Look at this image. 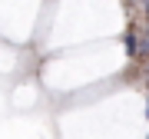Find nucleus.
<instances>
[{
  "instance_id": "1",
  "label": "nucleus",
  "mask_w": 149,
  "mask_h": 139,
  "mask_svg": "<svg viewBox=\"0 0 149 139\" xmlns=\"http://www.w3.org/2000/svg\"><path fill=\"white\" fill-rule=\"evenodd\" d=\"M123 43H126V53H129V56H139V37H136V30H129Z\"/></svg>"
},
{
  "instance_id": "4",
  "label": "nucleus",
  "mask_w": 149,
  "mask_h": 139,
  "mask_svg": "<svg viewBox=\"0 0 149 139\" xmlns=\"http://www.w3.org/2000/svg\"><path fill=\"white\" fill-rule=\"evenodd\" d=\"M146 33H149V23H146Z\"/></svg>"
},
{
  "instance_id": "2",
  "label": "nucleus",
  "mask_w": 149,
  "mask_h": 139,
  "mask_svg": "<svg viewBox=\"0 0 149 139\" xmlns=\"http://www.w3.org/2000/svg\"><path fill=\"white\" fill-rule=\"evenodd\" d=\"M139 7H143V10H146V13H149V0H139Z\"/></svg>"
},
{
  "instance_id": "3",
  "label": "nucleus",
  "mask_w": 149,
  "mask_h": 139,
  "mask_svg": "<svg viewBox=\"0 0 149 139\" xmlns=\"http://www.w3.org/2000/svg\"><path fill=\"white\" fill-rule=\"evenodd\" d=\"M146 116H149V96H146Z\"/></svg>"
}]
</instances>
